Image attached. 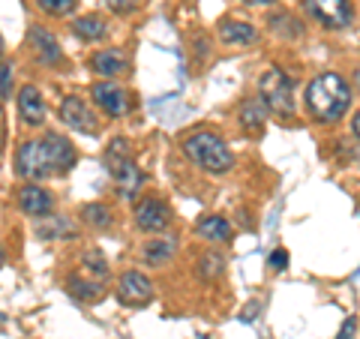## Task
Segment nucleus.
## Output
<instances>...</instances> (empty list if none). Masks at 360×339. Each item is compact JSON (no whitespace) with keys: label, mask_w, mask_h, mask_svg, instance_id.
I'll use <instances>...</instances> for the list:
<instances>
[{"label":"nucleus","mask_w":360,"mask_h":339,"mask_svg":"<svg viewBox=\"0 0 360 339\" xmlns=\"http://www.w3.org/2000/svg\"><path fill=\"white\" fill-rule=\"evenodd\" d=\"M348 105H352V90H348V82L336 72H324L315 75L309 87H307V108L315 120L330 123L340 120Z\"/></svg>","instance_id":"obj_1"},{"label":"nucleus","mask_w":360,"mask_h":339,"mask_svg":"<svg viewBox=\"0 0 360 339\" xmlns=\"http://www.w3.org/2000/svg\"><path fill=\"white\" fill-rule=\"evenodd\" d=\"M184 153L207 174H225V172L234 168V156L229 151V144H225L217 132H207V129H198L193 135H186Z\"/></svg>","instance_id":"obj_2"},{"label":"nucleus","mask_w":360,"mask_h":339,"mask_svg":"<svg viewBox=\"0 0 360 339\" xmlns=\"http://www.w3.org/2000/svg\"><path fill=\"white\" fill-rule=\"evenodd\" d=\"M258 96L264 99L267 111H274V115H283V117L295 115V90H291L285 72L267 70L262 75V82H258Z\"/></svg>","instance_id":"obj_3"},{"label":"nucleus","mask_w":360,"mask_h":339,"mask_svg":"<svg viewBox=\"0 0 360 339\" xmlns=\"http://www.w3.org/2000/svg\"><path fill=\"white\" fill-rule=\"evenodd\" d=\"M15 172L25 177V180H42L54 174L51 172V160H49V151H45V141L42 139H30L25 141L21 148L15 151Z\"/></svg>","instance_id":"obj_4"},{"label":"nucleus","mask_w":360,"mask_h":339,"mask_svg":"<svg viewBox=\"0 0 360 339\" xmlns=\"http://www.w3.org/2000/svg\"><path fill=\"white\" fill-rule=\"evenodd\" d=\"M303 9L328 30H342L354 18V6L348 0H303Z\"/></svg>","instance_id":"obj_5"},{"label":"nucleus","mask_w":360,"mask_h":339,"mask_svg":"<svg viewBox=\"0 0 360 339\" xmlns=\"http://www.w3.org/2000/svg\"><path fill=\"white\" fill-rule=\"evenodd\" d=\"M117 300L123 307H148L153 300V282L141 270H127L117 279Z\"/></svg>","instance_id":"obj_6"},{"label":"nucleus","mask_w":360,"mask_h":339,"mask_svg":"<svg viewBox=\"0 0 360 339\" xmlns=\"http://www.w3.org/2000/svg\"><path fill=\"white\" fill-rule=\"evenodd\" d=\"M132 217H135V225H139L141 231L160 234L162 229H168V222H172V210H168V205L162 198H144L135 205Z\"/></svg>","instance_id":"obj_7"},{"label":"nucleus","mask_w":360,"mask_h":339,"mask_svg":"<svg viewBox=\"0 0 360 339\" xmlns=\"http://www.w3.org/2000/svg\"><path fill=\"white\" fill-rule=\"evenodd\" d=\"M60 120L70 129L84 132V135H96V129H99L96 115L90 111V105L84 103L82 96H66L63 99V103H60Z\"/></svg>","instance_id":"obj_8"},{"label":"nucleus","mask_w":360,"mask_h":339,"mask_svg":"<svg viewBox=\"0 0 360 339\" xmlns=\"http://www.w3.org/2000/svg\"><path fill=\"white\" fill-rule=\"evenodd\" d=\"M90 96H94V103L103 108L108 117H123V115L129 111V96H127V90L117 87L115 82H99V84H94Z\"/></svg>","instance_id":"obj_9"},{"label":"nucleus","mask_w":360,"mask_h":339,"mask_svg":"<svg viewBox=\"0 0 360 339\" xmlns=\"http://www.w3.org/2000/svg\"><path fill=\"white\" fill-rule=\"evenodd\" d=\"M42 141H45V151H49V160H51V172L54 174L72 172V165H75V148L70 144V139H63V135H58V132H49Z\"/></svg>","instance_id":"obj_10"},{"label":"nucleus","mask_w":360,"mask_h":339,"mask_svg":"<svg viewBox=\"0 0 360 339\" xmlns=\"http://www.w3.org/2000/svg\"><path fill=\"white\" fill-rule=\"evenodd\" d=\"M18 115L27 127H42L45 123V99L33 84H25L18 90Z\"/></svg>","instance_id":"obj_11"},{"label":"nucleus","mask_w":360,"mask_h":339,"mask_svg":"<svg viewBox=\"0 0 360 339\" xmlns=\"http://www.w3.org/2000/svg\"><path fill=\"white\" fill-rule=\"evenodd\" d=\"M18 205H21V210H25L27 217L42 219L45 213H51V196H49V192H45L42 186L27 184L25 189L18 192Z\"/></svg>","instance_id":"obj_12"},{"label":"nucleus","mask_w":360,"mask_h":339,"mask_svg":"<svg viewBox=\"0 0 360 339\" xmlns=\"http://www.w3.org/2000/svg\"><path fill=\"white\" fill-rule=\"evenodd\" d=\"M238 117H240V127H243L246 132L258 135V132L264 129V120H267V105H264V99H262V96L243 99V103H240V111H238Z\"/></svg>","instance_id":"obj_13"},{"label":"nucleus","mask_w":360,"mask_h":339,"mask_svg":"<svg viewBox=\"0 0 360 339\" xmlns=\"http://www.w3.org/2000/svg\"><path fill=\"white\" fill-rule=\"evenodd\" d=\"M90 66H94V72H99V75L115 78V75H123L129 70V60L123 58V51L105 49V51H96L94 58H90Z\"/></svg>","instance_id":"obj_14"},{"label":"nucleus","mask_w":360,"mask_h":339,"mask_svg":"<svg viewBox=\"0 0 360 339\" xmlns=\"http://www.w3.org/2000/svg\"><path fill=\"white\" fill-rule=\"evenodd\" d=\"M30 42H33V51H37V58H39L42 63H60V60H63L60 45H58V39H54L49 30L33 27V30H30Z\"/></svg>","instance_id":"obj_15"},{"label":"nucleus","mask_w":360,"mask_h":339,"mask_svg":"<svg viewBox=\"0 0 360 339\" xmlns=\"http://www.w3.org/2000/svg\"><path fill=\"white\" fill-rule=\"evenodd\" d=\"M108 174H111V180H115V186H117V192L123 198H129L132 192L141 186V172H139V165H135L132 160H127L117 168H111Z\"/></svg>","instance_id":"obj_16"},{"label":"nucleus","mask_w":360,"mask_h":339,"mask_svg":"<svg viewBox=\"0 0 360 339\" xmlns=\"http://www.w3.org/2000/svg\"><path fill=\"white\" fill-rule=\"evenodd\" d=\"M195 231L205 237V241H213V243H229L231 241V222L225 219V217H205L198 225H195Z\"/></svg>","instance_id":"obj_17"},{"label":"nucleus","mask_w":360,"mask_h":339,"mask_svg":"<svg viewBox=\"0 0 360 339\" xmlns=\"http://www.w3.org/2000/svg\"><path fill=\"white\" fill-rule=\"evenodd\" d=\"M219 37L229 45H252L258 39V33L252 25H246V21H222Z\"/></svg>","instance_id":"obj_18"},{"label":"nucleus","mask_w":360,"mask_h":339,"mask_svg":"<svg viewBox=\"0 0 360 339\" xmlns=\"http://www.w3.org/2000/svg\"><path fill=\"white\" fill-rule=\"evenodd\" d=\"M72 33L84 42H99L108 33V25L99 15H84V18H75L72 21Z\"/></svg>","instance_id":"obj_19"},{"label":"nucleus","mask_w":360,"mask_h":339,"mask_svg":"<svg viewBox=\"0 0 360 339\" xmlns=\"http://www.w3.org/2000/svg\"><path fill=\"white\" fill-rule=\"evenodd\" d=\"M174 252H177L174 237H160V241H150L148 246H144V262L148 264H165V262H172Z\"/></svg>","instance_id":"obj_20"},{"label":"nucleus","mask_w":360,"mask_h":339,"mask_svg":"<svg viewBox=\"0 0 360 339\" xmlns=\"http://www.w3.org/2000/svg\"><path fill=\"white\" fill-rule=\"evenodd\" d=\"M105 282L99 279H82V276H70V295L78 298V300H96L103 295Z\"/></svg>","instance_id":"obj_21"},{"label":"nucleus","mask_w":360,"mask_h":339,"mask_svg":"<svg viewBox=\"0 0 360 339\" xmlns=\"http://www.w3.org/2000/svg\"><path fill=\"white\" fill-rule=\"evenodd\" d=\"M45 222H39L37 225V231L45 237V241H58L60 234H66V237H72L75 234V229L66 219H58V217H42Z\"/></svg>","instance_id":"obj_22"},{"label":"nucleus","mask_w":360,"mask_h":339,"mask_svg":"<svg viewBox=\"0 0 360 339\" xmlns=\"http://www.w3.org/2000/svg\"><path fill=\"white\" fill-rule=\"evenodd\" d=\"M82 219L87 225H94V229H108L111 225V210L105 205H99V201H94V205L82 207Z\"/></svg>","instance_id":"obj_23"},{"label":"nucleus","mask_w":360,"mask_h":339,"mask_svg":"<svg viewBox=\"0 0 360 339\" xmlns=\"http://www.w3.org/2000/svg\"><path fill=\"white\" fill-rule=\"evenodd\" d=\"M127 160H132V153H129V144H127V139H115V141L108 144V151H105V168L111 172V168L123 165Z\"/></svg>","instance_id":"obj_24"},{"label":"nucleus","mask_w":360,"mask_h":339,"mask_svg":"<svg viewBox=\"0 0 360 339\" xmlns=\"http://www.w3.org/2000/svg\"><path fill=\"white\" fill-rule=\"evenodd\" d=\"M222 255L217 252H207V255H201V262H198V274L205 276V279H217L222 274Z\"/></svg>","instance_id":"obj_25"},{"label":"nucleus","mask_w":360,"mask_h":339,"mask_svg":"<svg viewBox=\"0 0 360 339\" xmlns=\"http://www.w3.org/2000/svg\"><path fill=\"white\" fill-rule=\"evenodd\" d=\"M37 4H39V9L45 15H54V18L70 15L75 9V0H37Z\"/></svg>","instance_id":"obj_26"},{"label":"nucleus","mask_w":360,"mask_h":339,"mask_svg":"<svg viewBox=\"0 0 360 339\" xmlns=\"http://www.w3.org/2000/svg\"><path fill=\"white\" fill-rule=\"evenodd\" d=\"M13 96V66L4 63L0 66V99H9Z\"/></svg>","instance_id":"obj_27"},{"label":"nucleus","mask_w":360,"mask_h":339,"mask_svg":"<svg viewBox=\"0 0 360 339\" xmlns=\"http://www.w3.org/2000/svg\"><path fill=\"white\" fill-rule=\"evenodd\" d=\"M285 267H288V252L285 250H274V252H270V270L283 274Z\"/></svg>","instance_id":"obj_28"},{"label":"nucleus","mask_w":360,"mask_h":339,"mask_svg":"<svg viewBox=\"0 0 360 339\" xmlns=\"http://www.w3.org/2000/svg\"><path fill=\"white\" fill-rule=\"evenodd\" d=\"M105 4H108L111 13H117V15H127L135 9V0H105Z\"/></svg>","instance_id":"obj_29"},{"label":"nucleus","mask_w":360,"mask_h":339,"mask_svg":"<svg viewBox=\"0 0 360 339\" xmlns=\"http://www.w3.org/2000/svg\"><path fill=\"white\" fill-rule=\"evenodd\" d=\"M354 327H357V321H354V319L342 321V327H340V336H336V339H352V336H354Z\"/></svg>","instance_id":"obj_30"},{"label":"nucleus","mask_w":360,"mask_h":339,"mask_svg":"<svg viewBox=\"0 0 360 339\" xmlns=\"http://www.w3.org/2000/svg\"><path fill=\"white\" fill-rule=\"evenodd\" d=\"M240 4H250V6H267V4H276V0H240Z\"/></svg>","instance_id":"obj_31"},{"label":"nucleus","mask_w":360,"mask_h":339,"mask_svg":"<svg viewBox=\"0 0 360 339\" xmlns=\"http://www.w3.org/2000/svg\"><path fill=\"white\" fill-rule=\"evenodd\" d=\"M354 132L360 135V111H357V117H354Z\"/></svg>","instance_id":"obj_32"},{"label":"nucleus","mask_w":360,"mask_h":339,"mask_svg":"<svg viewBox=\"0 0 360 339\" xmlns=\"http://www.w3.org/2000/svg\"><path fill=\"white\" fill-rule=\"evenodd\" d=\"M0 58H4V37H0Z\"/></svg>","instance_id":"obj_33"},{"label":"nucleus","mask_w":360,"mask_h":339,"mask_svg":"<svg viewBox=\"0 0 360 339\" xmlns=\"http://www.w3.org/2000/svg\"><path fill=\"white\" fill-rule=\"evenodd\" d=\"M0 267H4V252H0Z\"/></svg>","instance_id":"obj_34"},{"label":"nucleus","mask_w":360,"mask_h":339,"mask_svg":"<svg viewBox=\"0 0 360 339\" xmlns=\"http://www.w3.org/2000/svg\"><path fill=\"white\" fill-rule=\"evenodd\" d=\"M357 87H360V70H357Z\"/></svg>","instance_id":"obj_35"}]
</instances>
